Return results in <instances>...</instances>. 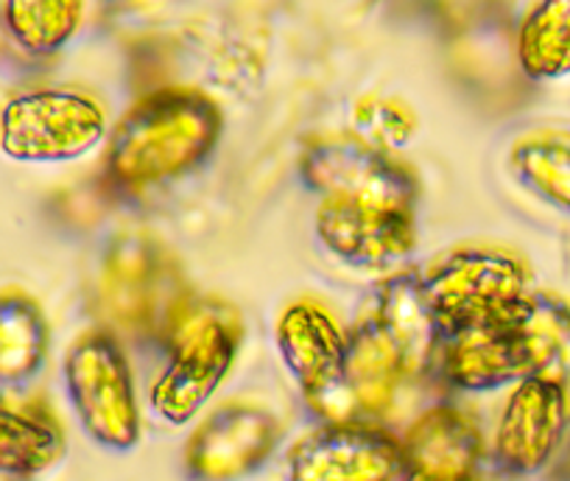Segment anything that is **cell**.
Wrapping results in <instances>:
<instances>
[{
    "label": "cell",
    "mask_w": 570,
    "mask_h": 481,
    "mask_svg": "<svg viewBox=\"0 0 570 481\" xmlns=\"http://www.w3.org/2000/svg\"><path fill=\"white\" fill-rule=\"evenodd\" d=\"M168 367L151 392L157 418L185 425L205 409L233 370L240 320L218 300H190L168 336Z\"/></svg>",
    "instance_id": "cell-2"
},
{
    "label": "cell",
    "mask_w": 570,
    "mask_h": 481,
    "mask_svg": "<svg viewBox=\"0 0 570 481\" xmlns=\"http://www.w3.org/2000/svg\"><path fill=\"white\" fill-rule=\"evenodd\" d=\"M277 347L308 406L325 420V425L358 423L353 401L344 390L347 333L322 305H288L277 322Z\"/></svg>",
    "instance_id": "cell-8"
},
{
    "label": "cell",
    "mask_w": 570,
    "mask_h": 481,
    "mask_svg": "<svg viewBox=\"0 0 570 481\" xmlns=\"http://www.w3.org/2000/svg\"><path fill=\"white\" fill-rule=\"evenodd\" d=\"M222 112L196 90L166 87L137 101L109 140V177L120 188H149L185 177L222 138Z\"/></svg>",
    "instance_id": "cell-1"
},
{
    "label": "cell",
    "mask_w": 570,
    "mask_h": 481,
    "mask_svg": "<svg viewBox=\"0 0 570 481\" xmlns=\"http://www.w3.org/2000/svg\"><path fill=\"white\" fill-rule=\"evenodd\" d=\"M568 429V390L557 381H520L503 409L495 459L507 473L534 475L551 462Z\"/></svg>",
    "instance_id": "cell-11"
},
{
    "label": "cell",
    "mask_w": 570,
    "mask_h": 481,
    "mask_svg": "<svg viewBox=\"0 0 570 481\" xmlns=\"http://www.w3.org/2000/svg\"><path fill=\"white\" fill-rule=\"evenodd\" d=\"M65 386L81 429L101 448L131 451L140 440V412L124 350L112 333L76 338L65 359Z\"/></svg>",
    "instance_id": "cell-5"
},
{
    "label": "cell",
    "mask_w": 570,
    "mask_h": 481,
    "mask_svg": "<svg viewBox=\"0 0 570 481\" xmlns=\"http://www.w3.org/2000/svg\"><path fill=\"white\" fill-rule=\"evenodd\" d=\"M299 174L322 202L414 213L420 196L416 179L403 163L355 135H331L308 144Z\"/></svg>",
    "instance_id": "cell-7"
},
{
    "label": "cell",
    "mask_w": 570,
    "mask_h": 481,
    "mask_svg": "<svg viewBox=\"0 0 570 481\" xmlns=\"http://www.w3.org/2000/svg\"><path fill=\"white\" fill-rule=\"evenodd\" d=\"M525 350H529L531 375L570 384V308L546 294H531L520 320Z\"/></svg>",
    "instance_id": "cell-18"
},
{
    "label": "cell",
    "mask_w": 570,
    "mask_h": 481,
    "mask_svg": "<svg viewBox=\"0 0 570 481\" xmlns=\"http://www.w3.org/2000/svg\"><path fill=\"white\" fill-rule=\"evenodd\" d=\"M400 481H475V473H445V470L405 468Z\"/></svg>",
    "instance_id": "cell-24"
},
{
    "label": "cell",
    "mask_w": 570,
    "mask_h": 481,
    "mask_svg": "<svg viewBox=\"0 0 570 481\" xmlns=\"http://www.w3.org/2000/svg\"><path fill=\"white\" fill-rule=\"evenodd\" d=\"M518 325L468 327L442 336L436 359L442 375L464 392H487L531 379L529 350Z\"/></svg>",
    "instance_id": "cell-13"
},
{
    "label": "cell",
    "mask_w": 570,
    "mask_h": 481,
    "mask_svg": "<svg viewBox=\"0 0 570 481\" xmlns=\"http://www.w3.org/2000/svg\"><path fill=\"white\" fill-rule=\"evenodd\" d=\"M353 124L355 138L386 155L409 144L416 132V115L397 98L383 96L361 98L355 104Z\"/></svg>",
    "instance_id": "cell-23"
},
{
    "label": "cell",
    "mask_w": 570,
    "mask_h": 481,
    "mask_svg": "<svg viewBox=\"0 0 570 481\" xmlns=\"http://www.w3.org/2000/svg\"><path fill=\"white\" fill-rule=\"evenodd\" d=\"M520 65L531 79L570 73V3H542L520 29Z\"/></svg>",
    "instance_id": "cell-20"
},
{
    "label": "cell",
    "mask_w": 570,
    "mask_h": 481,
    "mask_svg": "<svg viewBox=\"0 0 570 481\" xmlns=\"http://www.w3.org/2000/svg\"><path fill=\"white\" fill-rule=\"evenodd\" d=\"M107 135L101 107L85 92L37 90L0 112V149L20 163L79 160Z\"/></svg>",
    "instance_id": "cell-6"
},
{
    "label": "cell",
    "mask_w": 570,
    "mask_h": 481,
    "mask_svg": "<svg viewBox=\"0 0 570 481\" xmlns=\"http://www.w3.org/2000/svg\"><path fill=\"white\" fill-rule=\"evenodd\" d=\"M409 379L397 347L375 316H366L347 333L344 355V390L353 401L358 423L383 418L397 397L400 384Z\"/></svg>",
    "instance_id": "cell-14"
},
{
    "label": "cell",
    "mask_w": 570,
    "mask_h": 481,
    "mask_svg": "<svg viewBox=\"0 0 570 481\" xmlns=\"http://www.w3.org/2000/svg\"><path fill=\"white\" fill-rule=\"evenodd\" d=\"M512 171L531 194L570 210V140L537 135L512 149Z\"/></svg>",
    "instance_id": "cell-21"
},
{
    "label": "cell",
    "mask_w": 570,
    "mask_h": 481,
    "mask_svg": "<svg viewBox=\"0 0 570 481\" xmlns=\"http://www.w3.org/2000/svg\"><path fill=\"white\" fill-rule=\"evenodd\" d=\"M442 336L484 325H518L531 300L529 272L501 253L468 249L422 275Z\"/></svg>",
    "instance_id": "cell-4"
},
{
    "label": "cell",
    "mask_w": 570,
    "mask_h": 481,
    "mask_svg": "<svg viewBox=\"0 0 570 481\" xmlns=\"http://www.w3.org/2000/svg\"><path fill=\"white\" fill-rule=\"evenodd\" d=\"M101 294L115 327L160 342H168L190 305L179 266L146 235H120L112 240L104 258Z\"/></svg>",
    "instance_id": "cell-3"
},
{
    "label": "cell",
    "mask_w": 570,
    "mask_h": 481,
    "mask_svg": "<svg viewBox=\"0 0 570 481\" xmlns=\"http://www.w3.org/2000/svg\"><path fill=\"white\" fill-rule=\"evenodd\" d=\"M62 453L65 436L57 425L0 403V473L31 479L53 468Z\"/></svg>",
    "instance_id": "cell-19"
},
{
    "label": "cell",
    "mask_w": 570,
    "mask_h": 481,
    "mask_svg": "<svg viewBox=\"0 0 570 481\" xmlns=\"http://www.w3.org/2000/svg\"><path fill=\"white\" fill-rule=\"evenodd\" d=\"M279 423L252 403H229L213 412L185 448V470L194 481H244L272 459Z\"/></svg>",
    "instance_id": "cell-10"
},
{
    "label": "cell",
    "mask_w": 570,
    "mask_h": 481,
    "mask_svg": "<svg viewBox=\"0 0 570 481\" xmlns=\"http://www.w3.org/2000/svg\"><path fill=\"white\" fill-rule=\"evenodd\" d=\"M375 316L405 364V373L416 375L440 359L442 331L425 297L420 275H394L377 292Z\"/></svg>",
    "instance_id": "cell-15"
},
{
    "label": "cell",
    "mask_w": 570,
    "mask_h": 481,
    "mask_svg": "<svg viewBox=\"0 0 570 481\" xmlns=\"http://www.w3.org/2000/svg\"><path fill=\"white\" fill-rule=\"evenodd\" d=\"M405 468L475 473L481 459V434L468 414L453 406L428 409L403 436Z\"/></svg>",
    "instance_id": "cell-16"
},
{
    "label": "cell",
    "mask_w": 570,
    "mask_h": 481,
    "mask_svg": "<svg viewBox=\"0 0 570 481\" xmlns=\"http://www.w3.org/2000/svg\"><path fill=\"white\" fill-rule=\"evenodd\" d=\"M85 7L73 0L42 3H7V26L14 40L31 53H53L73 40Z\"/></svg>",
    "instance_id": "cell-22"
},
{
    "label": "cell",
    "mask_w": 570,
    "mask_h": 481,
    "mask_svg": "<svg viewBox=\"0 0 570 481\" xmlns=\"http://www.w3.org/2000/svg\"><path fill=\"white\" fill-rule=\"evenodd\" d=\"M48 333L46 314L23 292L0 294V384L31 381L46 364Z\"/></svg>",
    "instance_id": "cell-17"
},
{
    "label": "cell",
    "mask_w": 570,
    "mask_h": 481,
    "mask_svg": "<svg viewBox=\"0 0 570 481\" xmlns=\"http://www.w3.org/2000/svg\"><path fill=\"white\" fill-rule=\"evenodd\" d=\"M0 403H3V401H0Z\"/></svg>",
    "instance_id": "cell-25"
},
{
    "label": "cell",
    "mask_w": 570,
    "mask_h": 481,
    "mask_svg": "<svg viewBox=\"0 0 570 481\" xmlns=\"http://www.w3.org/2000/svg\"><path fill=\"white\" fill-rule=\"evenodd\" d=\"M316 235L338 261L361 269L397 266L414 253V213L322 202Z\"/></svg>",
    "instance_id": "cell-12"
},
{
    "label": "cell",
    "mask_w": 570,
    "mask_h": 481,
    "mask_svg": "<svg viewBox=\"0 0 570 481\" xmlns=\"http://www.w3.org/2000/svg\"><path fill=\"white\" fill-rule=\"evenodd\" d=\"M403 442L372 423L322 425L288 459V481H400Z\"/></svg>",
    "instance_id": "cell-9"
}]
</instances>
